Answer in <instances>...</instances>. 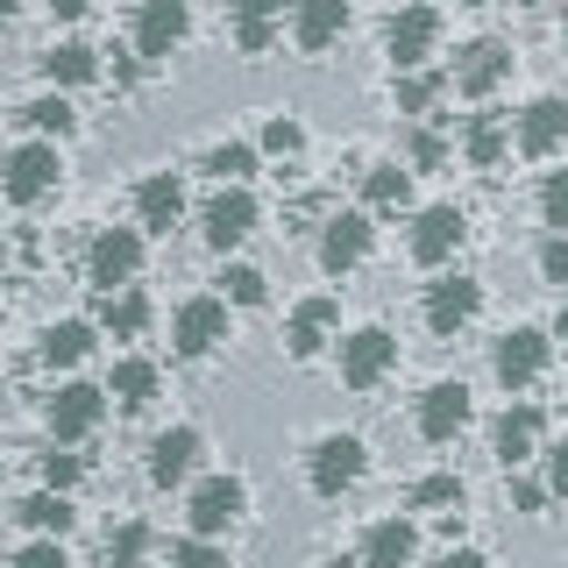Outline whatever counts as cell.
Returning a JSON list of instances; mask_svg holds the SVG:
<instances>
[{
	"instance_id": "7c38bea8",
	"label": "cell",
	"mask_w": 568,
	"mask_h": 568,
	"mask_svg": "<svg viewBox=\"0 0 568 568\" xmlns=\"http://www.w3.org/2000/svg\"><path fill=\"white\" fill-rule=\"evenodd\" d=\"M200 227H206V242H213V248H221V256H227V248H242L248 235H256V200H248L242 185H221V192H213V200H206Z\"/></svg>"
},
{
	"instance_id": "d6a6232c",
	"label": "cell",
	"mask_w": 568,
	"mask_h": 568,
	"mask_svg": "<svg viewBox=\"0 0 568 568\" xmlns=\"http://www.w3.org/2000/svg\"><path fill=\"white\" fill-rule=\"evenodd\" d=\"M142 327H150V298H142V292H114V298H106V334H114V342H135Z\"/></svg>"
},
{
	"instance_id": "7402d4cb",
	"label": "cell",
	"mask_w": 568,
	"mask_h": 568,
	"mask_svg": "<svg viewBox=\"0 0 568 568\" xmlns=\"http://www.w3.org/2000/svg\"><path fill=\"white\" fill-rule=\"evenodd\" d=\"M413 555H419V526L413 519H377L363 532V568H413Z\"/></svg>"
},
{
	"instance_id": "8992f818",
	"label": "cell",
	"mask_w": 568,
	"mask_h": 568,
	"mask_svg": "<svg viewBox=\"0 0 568 568\" xmlns=\"http://www.w3.org/2000/svg\"><path fill=\"white\" fill-rule=\"evenodd\" d=\"M505 79H511V50L497 43V36H476V43H462V50H455V71H448L455 93L484 100V93H497Z\"/></svg>"
},
{
	"instance_id": "ffe728a7",
	"label": "cell",
	"mask_w": 568,
	"mask_h": 568,
	"mask_svg": "<svg viewBox=\"0 0 568 568\" xmlns=\"http://www.w3.org/2000/svg\"><path fill=\"white\" fill-rule=\"evenodd\" d=\"M511 142H519V156H555L568 142V100H532L519 114V129H511Z\"/></svg>"
},
{
	"instance_id": "1f68e13d",
	"label": "cell",
	"mask_w": 568,
	"mask_h": 568,
	"mask_svg": "<svg viewBox=\"0 0 568 568\" xmlns=\"http://www.w3.org/2000/svg\"><path fill=\"white\" fill-rule=\"evenodd\" d=\"M142 561H150V526L121 519L114 532H106V568H142Z\"/></svg>"
},
{
	"instance_id": "2e32d148",
	"label": "cell",
	"mask_w": 568,
	"mask_h": 568,
	"mask_svg": "<svg viewBox=\"0 0 568 568\" xmlns=\"http://www.w3.org/2000/svg\"><path fill=\"white\" fill-rule=\"evenodd\" d=\"M334 327H342V306H334L327 292H320V298H298L292 320H284V348H292L298 363H313V355L334 342Z\"/></svg>"
},
{
	"instance_id": "7a4b0ae2",
	"label": "cell",
	"mask_w": 568,
	"mask_h": 568,
	"mask_svg": "<svg viewBox=\"0 0 568 568\" xmlns=\"http://www.w3.org/2000/svg\"><path fill=\"white\" fill-rule=\"evenodd\" d=\"M363 469H369L363 434H320L313 455H306V484H313V497H342V490H355V484H363Z\"/></svg>"
},
{
	"instance_id": "681fc988",
	"label": "cell",
	"mask_w": 568,
	"mask_h": 568,
	"mask_svg": "<svg viewBox=\"0 0 568 568\" xmlns=\"http://www.w3.org/2000/svg\"><path fill=\"white\" fill-rule=\"evenodd\" d=\"M14 8H22V0H0V29H8V22H14Z\"/></svg>"
},
{
	"instance_id": "f6af8a7d",
	"label": "cell",
	"mask_w": 568,
	"mask_h": 568,
	"mask_svg": "<svg viewBox=\"0 0 568 568\" xmlns=\"http://www.w3.org/2000/svg\"><path fill=\"white\" fill-rule=\"evenodd\" d=\"M413 164H448V142H440V135H413Z\"/></svg>"
},
{
	"instance_id": "8fae6325",
	"label": "cell",
	"mask_w": 568,
	"mask_h": 568,
	"mask_svg": "<svg viewBox=\"0 0 568 568\" xmlns=\"http://www.w3.org/2000/svg\"><path fill=\"white\" fill-rule=\"evenodd\" d=\"M43 419H50V440H85L106 419V390L100 384H64V390H50Z\"/></svg>"
},
{
	"instance_id": "bcb514c9",
	"label": "cell",
	"mask_w": 568,
	"mask_h": 568,
	"mask_svg": "<svg viewBox=\"0 0 568 568\" xmlns=\"http://www.w3.org/2000/svg\"><path fill=\"white\" fill-rule=\"evenodd\" d=\"M511 505H519V511H540V505H547V490L532 484V476H511Z\"/></svg>"
},
{
	"instance_id": "5bb4252c",
	"label": "cell",
	"mask_w": 568,
	"mask_h": 568,
	"mask_svg": "<svg viewBox=\"0 0 568 568\" xmlns=\"http://www.w3.org/2000/svg\"><path fill=\"white\" fill-rule=\"evenodd\" d=\"M469 413H476V405H469V384H462V377L434 384V390L419 398V440H434V448H448V440L462 434V426H469Z\"/></svg>"
},
{
	"instance_id": "4316f807",
	"label": "cell",
	"mask_w": 568,
	"mask_h": 568,
	"mask_svg": "<svg viewBox=\"0 0 568 568\" xmlns=\"http://www.w3.org/2000/svg\"><path fill=\"white\" fill-rule=\"evenodd\" d=\"M85 355H93V327H85V320H50L43 327V363L50 369H79Z\"/></svg>"
},
{
	"instance_id": "44dd1931",
	"label": "cell",
	"mask_w": 568,
	"mask_h": 568,
	"mask_svg": "<svg viewBox=\"0 0 568 568\" xmlns=\"http://www.w3.org/2000/svg\"><path fill=\"white\" fill-rule=\"evenodd\" d=\"M277 29H284V0H235V14H227V36H235L242 58H263L277 43Z\"/></svg>"
},
{
	"instance_id": "ba28073f",
	"label": "cell",
	"mask_w": 568,
	"mask_h": 568,
	"mask_svg": "<svg viewBox=\"0 0 568 568\" xmlns=\"http://www.w3.org/2000/svg\"><path fill=\"white\" fill-rule=\"evenodd\" d=\"M434 43H440V14L426 8V0H413V8L390 14L384 50H390V64H398V71H419L426 58H434Z\"/></svg>"
},
{
	"instance_id": "e575fe53",
	"label": "cell",
	"mask_w": 568,
	"mask_h": 568,
	"mask_svg": "<svg viewBox=\"0 0 568 568\" xmlns=\"http://www.w3.org/2000/svg\"><path fill=\"white\" fill-rule=\"evenodd\" d=\"M206 171L221 178V185H242V178L256 171V142H213V150H206Z\"/></svg>"
},
{
	"instance_id": "6da1fadb",
	"label": "cell",
	"mask_w": 568,
	"mask_h": 568,
	"mask_svg": "<svg viewBox=\"0 0 568 568\" xmlns=\"http://www.w3.org/2000/svg\"><path fill=\"white\" fill-rule=\"evenodd\" d=\"M58 185H64V156H58V142H22V150H8V164H0V192H8L14 206L50 200Z\"/></svg>"
},
{
	"instance_id": "b9f144b4",
	"label": "cell",
	"mask_w": 568,
	"mask_h": 568,
	"mask_svg": "<svg viewBox=\"0 0 568 568\" xmlns=\"http://www.w3.org/2000/svg\"><path fill=\"white\" fill-rule=\"evenodd\" d=\"M540 462H547V497H561L568 490V440H547V448H540Z\"/></svg>"
},
{
	"instance_id": "f546056e",
	"label": "cell",
	"mask_w": 568,
	"mask_h": 568,
	"mask_svg": "<svg viewBox=\"0 0 568 568\" xmlns=\"http://www.w3.org/2000/svg\"><path fill=\"white\" fill-rule=\"evenodd\" d=\"M22 526L36 532V540H64V532H71V497H58V490L22 497Z\"/></svg>"
},
{
	"instance_id": "603a6c76",
	"label": "cell",
	"mask_w": 568,
	"mask_h": 568,
	"mask_svg": "<svg viewBox=\"0 0 568 568\" xmlns=\"http://www.w3.org/2000/svg\"><path fill=\"white\" fill-rule=\"evenodd\" d=\"M490 448H497V462H505L511 476H519L526 462L540 455V413H532V405H511V413L490 426Z\"/></svg>"
},
{
	"instance_id": "4fadbf2b",
	"label": "cell",
	"mask_w": 568,
	"mask_h": 568,
	"mask_svg": "<svg viewBox=\"0 0 568 568\" xmlns=\"http://www.w3.org/2000/svg\"><path fill=\"white\" fill-rule=\"evenodd\" d=\"M200 455H206L200 426H164V434L150 440V484L156 490H178L192 469H200Z\"/></svg>"
},
{
	"instance_id": "9a60e30c",
	"label": "cell",
	"mask_w": 568,
	"mask_h": 568,
	"mask_svg": "<svg viewBox=\"0 0 568 568\" xmlns=\"http://www.w3.org/2000/svg\"><path fill=\"white\" fill-rule=\"evenodd\" d=\"M185 36H192V8H185V0H142V14H135V50H142V58H171Z\"/></svg>"
},
{
	"instance_id": "f35d334b",
	"label": "cell",
	"mask_w": 568,
	"mask_h": 568,
	"mask_svg": "<svg viewBox=\"0 0 568 568\" xmlns=\"http://www.w3.org/2000/svg\"><path fill=\"white\" fill-rule=\"evenodd\" d=\"M263 150H271V156H298V150H306V129H298L292 114H271V121H263Z\"/></svg>"
},
{
	"instance_id": "f907efd6",
	"label": "cell",
	"mask_w": 568,
	"mask_h": 568,
	"mask_svg": "<svg viewBox=\"0 0 568 568\" xmlns=\"http://www.w3.org/2000/svg\"><path fill=\"white\" fill-rule=\"evenodd\" d=\"M334 568H363V561H355V555H342V561H334Z\"/></svg>"
},
{
	"instance_id": "60d3db41",
	"label": "cell",
	"mask_w": 568,
	"mask_h": 568,
	"mask_svg": "<svg viewBox=\"0 0 568 568\" xmlns=\"http://www.w3.org/2000/svg\"><path fill=\"white\" fill-rule=\"evenodd\" d=\"M79 469H85V462H79V455H64V448H50V455H43V490H58V497H64L71 484H79Z\"/></svg>"
},
{
	"instance_id": "277c9868",
	"label": "cell",
	"mask_w": 568,
	"mask_h": 568,
	"mask_svg": "<svg viewBox=\"0 0 568 568\" xmlns=\"http://www.w3.org/2000/svg\"><path fill=\"white\" fill-rule=\"evenodd\" d=\"M135 271H142V235L135 227H100L93 248H85V284H100V292L114 298V292L135 284Z\"/></svg>"
},
{
	"instance_id": "f5cc1de1",
	"label": "cell",
	"mask_w": 568,
	"mask_h": 568,
	"mask_svg": "<svg viewBox=\"0 0 568 568\" xmlns=\"http://www.w3.org/2000/svg\"><path fill=\"white\" fill-rule=\"evenodd\" d=\"M469 8H484V0H469Z\"/></svg>"
},
{
	"instance_id": "5b68a950",
	"label": "cell",
	"mask_w": 568,
	"mask_h": 568,
	"mask_svg": "<svg viewBox=\"0 0 568 568\" xmlns=\"http://www.w3.org/2000/svg\"><path fill=\"white\" fill-rule=\"evenodd\" d=\"M242 511H248V484H242V476H206V484L192 490V505H185L192 540H221Z\"/></svg>"
},
{
	"instance_id": "cb8c5ba5",
	"label": "cell",
	"mask_w": 568,
	"mask_h": 568,
	"mask_svg": "<svg viewBox=\"0 0 568 568\" xmlns=\"http://www.w3.org/2000/svg\"><path fill=\"white\" fill-rule=\"evenodd\" d=\"M342 29H348V0H298V8H292V43L298 50L342 43Z\"/></svg>"
},
{
	"instance_id": "d590c367",
	"label": "cell",
	"mask_w": 568,
	"mask_h": 568,
	"mask_svg": "<svg viewBox=\"0 0 568 568\" xmlns=\"http://www.w3.org/2000/svg\"><path fill=\"white\" fill-rule=\"evenodd\" d=\"M413 511H462V476H419Z\"/></svg>"
},
{
	"instance_id": "d4e9b609",
	"label": "cell",
	"mask_w": 568,
	"mask_h": 568,
	"mask_svg": "<svg viewBox=\"0 0 568 568\" xmlns=\"http://www.w3.org/2000/svg\"><path fill=\"white\" fill-rule=\"evenodd\" d=\"M164 390V369L156 363H142V355H121L114 363V377H106V398L121 405V413H142V405Z\"/></svg>"
},
{
	"instance_id": "8d00e7d4",
	"label": "cell",
	"mask_w": 568,
	"mask_h": 568,
	"mask_svg": "<svg viewBox=\"0 0 568 568\" xmlns=\"http://www.w3.org/2000/svg\"><path fill=\"white\" fill-rule=\"evenodd\" d=\"M440 85L448 79H434V71H398V114H426L440 100Z\"/></svg>"
},
{
	"instance_id": "d6986e66",
	"label": "cell",
	"mask_w": 568,
	"mask_h": 568,
	"mask_svg": "<svg viewBox=\"0 0 568 568\" xmlns=\"http://www.w3.org/2000/svg\"><path fill=\"white\" fill-rule=\"evenodd\" d=\"M135 221L150 227V235H171V227L185 221V185H178L171 171H150L135 185Z\"/></svg>"
},
{
	"instance_id": "52a82bcc",
	"label": "cell",
	"mask_w": 568,
	"mask_h": 568,
	"mask_svg": "<svg viewBox=\"0 0 568 568\" xmlns=\"http://www.w3.org/2000/svg\"><path fill=\"white\" fill-rule=\"evenodd\" d=\"M390 369H398V342H390V327H355L348 342H342V384L348 390L384 384Z\"/></svg>"
},
{
	"instance_id": "c3c4849f",
	"label": "cell",
	"mask_w": 568,
	"mask_h": 568,
	"mask_svg": "<svg viewBox=\"0 0 568 568\" xmlns=\"http://www.w3.org/2000/svg\"><path fill=\"white\" fill-rule=\"evenodd\" d=\"M85 8H93V0H50V14H58V22H79Z\"/></svg>"
},
{
	"instance_id": "30bf717a",
	"label": "cell",
	"mask_w": 568,
	"mask_h": 568,
	"mask_svg": "<svg viewBox=\"0 0 568 568\" xmlns=\"http://www.w3.org/2000/svg\"><path fill=\"white\" fill-rule=\"evenodd\" d=\"M484 313V284L476 277H440V284H426V327L440 334V342H455L462 327H469V320Z\"/></svg>"
},
{
	"instance_id": "ee69618b",
	"label": "cell",
	"mask_w": 568,
	"mask_h": 568,
	"mask_svg": "<svg viewBox=\"0 0 568 568\" xmlns=\"http://www.w3.org/2000/svg\"><path fill=\"white\" fill-rule=\"evenodd\" d=\"M540 277H547V284H568V235H547V248H540Z\"/></svg>"
},
{
	"instance_id": "9c48e42d",
	"label": "cell",
	"mask_w": 568,
	"mask_h": 568,
	"mask_svg": "<svg viewBox=\"0 0 568 568\" xmlns=\"http://www.w3.org/2000/svg\"><path fill=\"white\" fill-rule=\"evenodd\" d=\"M171 342H178V355H192V363H200V355H213L227 342V306L213 292H200V298H185V306L171 313Z\"/></svg>"
},
{
	"instance_id": "836d02e7",
	"label": "cell",
	"mask_w": 568,
	"mask_h": 568,
	"mask_svg": "<svg viewBox=\"0 0 568 568\" xmlns=\"http://www.w3.org/2000/svg\"><path fill=\"white\" fill-rule=\"evenodd\" d=\"M22 121H29V129H43V135H71V129H79V106H71L64 93H43V100L22 106Z\"/></svg>"
},
{
	"instance_id": "74e56055",
	"label": "cell",
	"mask_w": 568,
	"mask_h": 568,
	"mask_svg": "<svg viewBox=\"0 0 568 568\" xmlns=\"http://www.w3.org/2000/svg\"><path fill=\"white\" fill-rule=\"evenodd\" d=\"M540 221H547V235H568V171H547V185H540Z\"/></svg>"
},
{
	"instance_id": "83f0119b",
	"label": "cell",
	"mask_w": 568,
	"mask_h": 568,
	"mask_svg": "<svg viewBox=\"0 0 568 568\" xmlns=\"http://www.w3.org/2000/svg\"><path fill=\"white\" fill-rule=\"evenodd\" d=\"M100 71V50L93 43H50L43 50V79L50 85H85Z\"/></svg>"
},
{
	"instance_id": "7dc6e473",
	"label": "cell",
	"mask_w": 568,
	"mask_h": 568,
	"mask_svg": "<svg viewBox=\"0 0 568 568\" xmlns=\"http://www.w3.org/2000/svg\"><path fill=\"white\" fill-rule=\"evenodd\" d=\"M440 568H490V561L476 555V547H448V561H440Z\"/></svg>"
},
{
	"instance_id": "ab89813d",
	"label": "cell",
	"mask_w": 568,
	"mask_h": 568,
	"mask_svg": "<svg viewBox=\"0 0 568 568\" xmlns=\"http://www.w3.org/2000/svg\"><path fill=\"white\" fill-rule=\"evenodd\" d=\"M171 568H227V547L221 540H178L171 547Z\"/></svg>"
},
{
	"instance_id": "ac0fdd59",
	"label": "cell",
	"mask_w": 568,
	"mask_h": 568,
	"mask_svg": "<svg viewBox=\"0 0 568 568\" xmlns=\"http://www.w3.org/2000/svg\"><path fill=\"white\" fill-rule=\"evenodd\" d=\"M369 256V213H334V221H320V271H355V263Z\"/></svg>"
},
{
	"instance_id": "4dcf8cb0",
	"label": "cell",
	"mask_w": 568,
	"mask_h": 568,
	"mask_svg": "<svg viewBox=\"0 0 568 568\" xmlns=\"http://www.w3.org/2000/svg\"><path fill=\"white\" fill-rule=\"evenodd\" d=\"M213 284H221V292H213L221 306H263V292H271V277H263L256 263H227Z\"/></svg>"
},
{
	"instance_id": "484cf974",
	"label": "cell",
	"mask_w": 568,
	"mask_h": 568,
	"mask_svg": "<svg viewBox=\"0 0 568 568\" xmlns=\"http://www.w3.org/2000/svg\"><path fill=\"white\" fill-rule=\"evenodd\" d=\"M505 150H511V129L497 114H469V121H462V156H469L476 171H497Z\"/></svg>"
},
{
	"instance_id": "f1b7e54d",
	"label": "cell",
	"mask_w": 568,
	"mask_h": 568,
	"mask_svg": "<svg viewBox=\"0 0 568 568\" xmlns=\"http://www.w3.org/2000/svg\"><path fill=\"white\" fill-rule=\"evenodd\" d=\"M363 206H369V213H405V206H413V171L377 164V171L363 178Z\"/></svg>"
},
{
	"instance_id": "e0dca14e",
	"label": "cell",
	"mask_w": 568,
	"mask_h": 568,
	"mask_svg": "<svg viewBox=\"0 0 568 568\" xmlns=\"http://www.w3.org/2000/svg\"><path fill=\"white\" fill-rule=\"evenodd\" d=\"M469 242V213L462 206H426L413 221V263H448Z\"/></svg>"
},
{
	"instance_id": "7bdbcfd3",
	"label": "cell",
	"mask_w": 568,
	"mask_h": 568,
	"mask_svg": "<svg viewBox=\"0 0 568 568\" xmlns=\"http://www.w3.org/2000/svg\"><path fill=\"white\" fill-rule=\"evenodd\" d=\"M14 568H71L64 561V540H29L22 555H14Z\"/></svg>"
},
{
	"instance_id": "816d5d0a",
	"label": "cell",
	"mask_w": 568,
	"mask_h": 568,
	"mask_svg": "<svg viewBox=\"0 0 568 568\" xmlns=\"http://www.w3.org/2000/svg\"><path fill=\"white\" fill-rule=\"evenodd\" d=\"M0 271H8V235H0Z\"/></svg>"
},
{
	"instance_id": "3957f363",
	"label": "cell",
	"mask_w": 568,
	"mask_h": 568,
	"mask_svg": "<svg viewBox=\"0 0 568 568\" xmlns=\"http://www.w3.org/2000/svg\"><path fill=\"white\" fill-rule=\"evenodd\" d=\"M547 363H555V342H547V327H511V334H497V348H490V369H497V384H505V390L540 384Z\"/></svg>"
}]
</instances>
